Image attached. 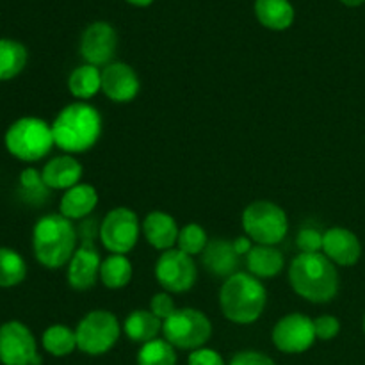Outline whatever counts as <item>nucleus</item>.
Listing matches in <instances>:
<instances>
[{
    "label": "nucleus",
    "instance_id": "nucleus-19",
    "mask_svg": "<svg viewBox=\"0 0 365 365\" xmlns=\"http://www.w3.org/2000/svg\"><path fill=\"white\" fill-rule=\"evenodd\" d=\"M141 230L146 242L152 248L160 250V252H168V250H173V246H177L180 228H178L173 216H170L168 212H163V210H153V212H150L143 220Z\"/></svg>",
    "mask_w": 365,
    "mask_h": 365
},
{
    "label": "nucleus",
    "instance_id": "nucleus-12",
    "mask_svg": "<svg viewBox=\"0 0 365 365\" xmlns=\"http://www.w3.org/2000/svg\"><path fill=\"white\" fill-rule=\"evenodd\" d=\"M316 342L314 319L305 314L292 312L282 317L273 328V344L278 351L299 355L309 351Z\"/></svg>",
    "mask_w": 365,
    "mask_h": 365
},
{
    "label": "nucleus",
    "instance_id": "nucleus-35",
    "mask_svg": "<svg viewBox=\"0 0 365 365\" xmlns=\"http://www.w3.org/2000/svg\"><path fill=\"white\" fill-rule=\"evenodd\" d=\"M187 365H227L225 359L216 351V349L210 348H200L191 351L187 359Z\"/></svg>",
    "mask_w": 365,
    "mask_h": 365
},
{
    "label": "nucleus",
    "instance_id": "nucleus-26",
    "mask_svg": "<svg viewBox=\"0 0 365 365\" xmlns=\"http://www.w3.org/2000/svg\"><path fill=\"white\" fill-rule=\"evenodd\" d=\"M18 196L31 207H41L48 202L50 189L46 187L41 171L36 168H25L18 177Z\"/></svg>",
    "mask_w": 365,
    "mask_h": 365
},
{
    "label": "nucleus",
    "instance_id": "nucleus-2",
    "mask_svg": "<svg viewBox=\"0 0 365 365\" xmlns=\"http://www.w3.org/2000/svg\"><path fill=\"white\" fill-rule=\"evenodd\" d=\"M53 143L64 153L89 152L102 135V114L88 102H73L59 110L52 123Z\"/></svg>",
    "mask_w": 365,
    "mask_h": 365
},
{
    "label": "nucleus",
    "instance_id": "nucleus-15",
    "mask_svg": "<svg viewBox=\"0 0 365 365\" xmlns=\"http://www.w3.org/2000/svg\"><path fill=\"white\" fill-rule=\"evenodd\" d=\"M100 266L102 259L95 242H82L68 262L66 278L70 287L75 291H89L95 287L100 278Z\"/></svg>",
    "mask_w": 365,
    "mask_h": 365
},
{
    "label": "nucleus",
    "instance_id": "nucleus-27",
    "mask_svg": "<svg viewBox=\"0 0 365 365\" xmlns=\"http://www.w3.org/2000/svg\"><path fill=\"white\" fill-rule=\"evenodd\" d=\"M132 280V262L127 259V255H114L110 253L106 260H102L100 266V282L103 287L123 289L130 284Z\"/></svg>",
    "mask_w": 365,
    "mask_h": 365
},
{
    "label": "nucleus",
    "instance_id": "nucleus-23",
    "mask_svg": "<svg viewBox=\"0 0 365 365\" xmlns=\"http://www.w3.org/2000/svg\"><path fill=\"white\" fill-rule=\"evenodd\" d=\"M123 331L132 342L143 346L159 337V334L163 331V321L153 316L150 310H134L125 319Z\"/></svg>",
    "mask_w": 365,
    "mask_h": 365
},
{
    "label": "nucleus",
    "instance_id": "nucleus-29",
    "mask_svg": "<svg viewBox=\"0 0 365 365\" xmlns=\"http://www.w3.org/2000/svg\"><path fill=\"white\" fill-rule=\"evenodd\" d=\"M43 349L52 356H68L77 349V335L66 324H52L43 331Z\"/></svg>",
    "mask_w": 365,
    "mask_h": 365
},
{
    "label": "nucleus",
    "instance_id": "nucleus-30",
    "mask_svg": "<svg viewBox=\"0 0 365 365\" xmlns=\"http://www.w3.org/2000/svg\"><path fill=\"white\" fill-rule=\"evenodd\" d=\"M138 365H177V351L166 339H155L141 346Z\"/></svg>",
    "mask_w": 365,
    "mask_h": 365
},
{
    "label": "nucleus",
    "instance_id": "nucleus-5",
    "mask_svg": "<svg viewBox=\"0 0 365 365\" xmlns=\"http://www.w3.org/2000/svg\"><path fill=\"white\" fill-rule=\"evenodd\" d=\"M6 150L21 163H38L56 146L52 125L36 116L18 118L4 134Z\"/></svg>",
    "mask_w": 365,
    "mask_h": 365
},
{
    "label": "nucleus",
    "instance_id": "nucleus-18",
    "mask_svg": "<svg viewBox=\"0 0 365 365\" xmlns=\"http://www.w3.org/2000/svg\"><path fill=\"white\" fill-rule=\"evenodd\" d=\"M202 262L203 267H205L210 274L227 280L232 274L239 273L241 257L235 252L234 242L228 241V239L217 237L209 241L205 252L202 253Z\"/></svg>",
    "mask_w": 365,
    "mask_h": 365
},
{
    "label": "nucleus",
    "instance_id": "nucleus-9",
    "mask_svg": "<svg viewBox=\"0 0 365 365\" xmlns=\"http://www.w3.org/2000/svg\"><path fill=\"white\" fill-rule=\"evenodd\" d=\"M141 225L138 214L128 207L109 210L100 223V241L114 255H127L138 245Z\"/></svg>",
    "mask_w": 365,
    "mask_h": 365
},
{
    "label": "nucleus",
    "instance_id": "nucleus-10",
    "mask_svg": "<svg viewBox=\"0 0 365 365\" xmlns=\"http://www.w3.org/2000/svg\"><path fill=\"white\" fill-rule=\"evenodd\" d=\"M0 364L41 365L34 334L21 321L0 324Z\"/></svg>",
    "mask_w": 365,
    "mask_h": 365
},
{
    "label": "nucleus",
    "instance_id": "nucleus-20",
    "mask_svg": "<svg viewBox=\"0 0 365 365\" xmlns=\"http://www.w3.org/2000/svg\"><path fill=\"white\" fill-rule=\"evenodd\" d=\"M98 205V192L91 184H77L71 189L64 191L59 202V214L73 220H86L89 214Z\"/></svg>",
    "mask_w": 365,
    "mask_h": 365
},
{
    "label": "nucleus",
    "instance_id": "nucleus-8",
    "mask_svg": "<svg viewBox=\"0 0 365 365\" xmlns=\"http://www.w3.org/2000/svg\"><path fill=\"white\" fill-rule=\"evenodd\" d=\"M77 349L91 356L109 353L121 335L118 317L109 310H91L78 321L75 328Z\"/></svg>",
    "mask_w": 365,
    "mask_h": 365
},
{
    "label": "nucleus",
    "instance_id": "nucleus-33",
    "mask_svg": "<svg viewBox=\"0 0 365 365\" xmlns=\"http://www.w3.org/2000/svg\"><path fill=\"white\" fill-rule=\"evenodd\" d=\"M148 310L153 314V316L159 317L160 321H166L168 317H171L175 312H177V305H175L170 292L164 291V292H157V294L152 296Z\"/></svg>",
    "mask_w": 365,
    "mask_h": 365
},
{
    "label": "nucleus",
    "instance_id": "nucleus-7",
    "mask_svg": "<svg viewBox=\"0 0 365 365\" xmlns=\"http://www.w3.org/2000/svg\"><path fill=\"white\" fill-rule=\"evenodd\" d=\"M163 335L173 348L195 351L205 348L212 337V323L196 309H177V312L163 321Z\"/></svg>",
    "mask_w": 365,
    "mask_h": 365
},
{
    "label": "nucleus",
    "instance_id": "nucleus-13",
    "mask_svg": "<svg viewBox=\"0 0 365 365\" xmlns=\"http://www.w3.org/2000/svg\"><path fill=\"white\" fill-rule=\"evenodd\" d=\"M118 48V34L107 21H95L89 25L81 38V56L86 64L106 68L110 64Z\"/></svg>",
    "mask_w": 365,
    "mask_h": 365
},
{
    "label": "nucleus",
    "instance_id": "nucleus-24",
    "mask_svg": "<svg viewBox=\"0 0 365 365\" xmlns=\"http://www.w3.org/2000/svg\"><path fill=\"white\" fill-rule=\"evenodd\" d=\"M68 89L77 102H86L102 91V70L93 64H81L68 77Z\"/></svg>",
    "mask_w": 365,
    "mask_h": 365
},
{
    "label": "nucleus",
    "instance_id": "nucleus-25",
    "mask_svg": "<svg viewBox=\"0 0 365 365\" xmlns=\"http://www.w3.org/2000/svg\"><path fill=\"white\" fill-rule=\"evenodd\" d=\"M27 48L16 39L0 38V82L16 78L27 66Z\"/></svg>",
    "mask_w": 365,
    "mask_h": 365
},
{
    "label": "nucleus",
    "instance_id": "nucleus-14",
    "mask_svg": "<svg viewBox=\"0 0 365 365\" xmlns=\"http://www.w3.org/2000/svg\"><path fill=\"white\" fill-rule=\"evenodd\" d=\"M102 91L116 103H128L141 91L134 68L127 63H110L102 70Z\"/></svg>",
    "mask_w": 365,
    "mask_h": 365
},
{
    "label": "nucleus",
    "instance_id": "nucleus-38",
    "mask_svg": "<svg viewBox=\"0 0 365 365\" xmlns=\"http://www.w3.org/2000/svg\"><path fill=\"white\" fill-rule=\"evenodd\" d=\"M125 2H128L130 6H135V7H146V6H150L153 0H125Z\"/></svg>",
    "mask_w": 365,
    "mask_h": 365
},
{
    "label": "nucleus",
    "instance_id": "nucleus-4",
    "mask_svg": "<svg viewBox=\"0 0 365 365\" xmlns=\"http://www.w3.org/2000/svg\"><path fill=\"white\" fill-rule=\"evenodd\" d=\"M267 305V291L252 273L239 271L225 280L220 291L223 316L234 324H253L260 319Z\"/></svg>",
    "mask_w": 365,
    "mask_h": 365
},
{
    "label": "nucleus",
    "instance_id": "nucleus-34",
    "mask_svg": "<svg viewBox=\"0 0 365 365\" xmlns=\"http://www.w3.org/2000/svg\"><path fill=\"white\" fill-rule=\"evenodd\" d=\"M314 331L319 341H331L341 334V321L335 316H319L314 319Z\"/></svg>",
    "mask_w": 365,
    "mask_h": 365
},
{
    "label": "nucleus",
    "instance_id": "nucleus-40",
    "mask_svg": "<svg viewBox=\"0 0 365 365\" xmlns=\"http://www.w3.org/2000/svg\"><path fill=\"white\" fill-rule=\"evenodd\" d=\"M362 328H364V334H365V314H364V321H362Z\"/></svg>",
    "mask_w": 365,
    "mask_h": 365
},
{
    "label": "nucleus",
    "instance_id": "nucleus-32",
    "mask_svg": "<svg viewBox=\"0 0 365 365\" xmlns=\"http://www.w3.org/2000/svg\"><path fill=\"white\" fill-rule=\"evenodd\" d=\"M323 235L317 228L303 227L296 235V246L302 253H323Z\"/></svg>",
    "mask_w": 365,
    "mask_h": 365
},
{
    "label": "nucleus",
    "instance_id": "nucleus-22",
    "mask_svg": "<svg viewBox=\"0 0 365 365\" xmlns=\"http://www.w3.org/2000/svg\"><path fill=\"white\" fill-rule=\"evenodd\" d=\"M255 14L269 31H285L294 21V7L289 0H257Z\"/></svg>",
    "mask_w": 365,
    "mask_h": 365
},
{
    "label": "nucleus",
    "instance_id": "nucleus-1",
    "mask_svg": "<svg viewBox=\"0 0 365 365\" xmlns=\"http://www.w3.org/2000/svg\"><path fill=\"white\" fill-rule=\"evenodd\" d=\"M289 282L299 298L305 302L330 303L339 292V271L323 253H299L289 267Z\"/></svg>",
    "mask_w": 365,
    "mask_h": 365
},
{
    "label": "nucleus",
    "instance_id": "nucleus-39",
    "mask_svg": "<svg viewBox=\"0 0 365 365\" xmlns=\"http://www.w3.org/2000/svg\"><path fill=\"white\" fill-rule=\"evenodd\" d=\"M341 2L348 7H359V6H362L365 0H341Z\"/></svg>",
    "mask_w": 365,
    "mask_h": 365
},
{
    "label": "nucleus",
    "instance_id": "nucleus-3",
    "mask_svg": "<svg viewBox=\"0 0 365 365\" xmlns=\"http://www.w3.org/2000/svg\"><path fill=\"white\" fill-rule=\"evenodd\" d=\"M77 228L61 214H45L36 221L32 230V252L36 260L46 269L68 266L77 252Z\"/></svg>",
    "mask_w": 365,
    "mask_h": 365
},
{
    "label": "nucleus",
    "instance_id": "nucleus-36",
    "mask_svg": "<svg viewBox=\"0 0 365 365\" xmlns=\"http://www.w3.org/2000/svg\"><path fill=\"white\" fill-rule=\"evenodd\" d=\"M228 365H277V364H274L273 359H269L266 353L252 351V349H250V351L235 353Z\"/></svg>",
    "mask_w": 365,
    "mask_h": 365
},
{
    "label": "nucleus",
    "instance_id": "nucleus-11",
    "mask_svg": "<svg viewBox=\"0 0 365 365\" xmlns=\"http://www.w3.org/2000/svg\"><path fill=\"white\" fill-rule=\"evenodd\" d=\"M155 278L160 287L170 294H180L195 287L198 269L191 255L178 248L168 250L155 262Z\"/></svg>",
    "mask_w": 365,
    "mask_h": 365
},
{
    "label": "nucleus",
    "instance_id": "nucleus-21",
    "mask_svg": "<svg viewBox=\"0 0 365 365\" xmlns=\"http://www.w3.org/2000/svg\"><path fill=\"white\" fill-rule=\"evenodd\" d=\"M285 266V257L274 246H262L255 245L252 252L246 255V267L248 273L253 277L260 278H273L284 271Z\"/></svg>",
    "mask_w": 365,
    "mask_h": 365
},
{
    "label": "nucleus",
    "instance_id": "nucleus-37",
    "mask_svg": "<svg viewBox=\"0 0 365 365\" xmlns=\"http://www.w3.org/2000/svg\"><path fill=\"white\" fill-rule=\"evenodd\" d=\"M234 248H235V252H237V255L239 257H242V255H248L250 252H252V248L255 245H253V241L250 237H237V239H234Z\"/></svg>",
    "mask_w": 365,
    "mask_h": 365
},
{
    "label": "nucleus",
    "instance_id": "nucleus-28",
    "mask_svg": "<svg viewBox=\"0 0 365 365\" xmlns=\"http://www.w3.org/2000/svg\"><path fill=\"white\" fill-rule=\"evenodd\" d=\"M27 277V262L13 248L0 246V289H13L24 284Z\"/></svg>",
    "mask_w": 365,
    "mask_h": 365
},
{
    "label": "nucleus",
    "instance_id": "nucleus-16",
    "mask_svg": "<svg viewBox=\"0 0 365 365\" xmlns=\"http://www.w3.org/2000/svg\"><path fill=\"white\" fill-rule=\"evenodd\" d=\"M323 255H327L335 266L351 267L362 257V245L348 228L331 227L323 235Z\"/></svg>",
    "mask_w": 365,
    "mask_h": 365
},
{
    "label": "nucleus",
    "instance_id": "nucleus-6",
    "mask_svg": "<svg viewBox=\"0 0 365 365\" xmlns=\"http://www.w3.org/2000/svg\"><path fill=\"white\" fill-rule=\"evenodd\" d=\"M242 228L246 237L255 245L277 246L289 232V217L280 205L267 200L250 203L242 212Z\"/></svg>",
    "mask_w": 365,
    "mask_h": 365
},
{
    "label": "nucleus",
    "instance_id": "nucleus-31",
    "mask_svg": "<svg viewBox=\"0 0 365 365\" xmlns=\"http://www.w3.org/2000/svg\"><path fill=\"white\" fill-rule=\"evenodd\" d=\"M209 245V235L203 230L202 225L189 223L184 228H180L177 239V248L187 255H202Z\"/></svg>",
    "mask_w": 365,
    "mask_h": 365
},
{
    "label": "nucleus",
    "instance_id": "nucleus-17",
    "mask_svg": "<svg viewBox=\"0 0 365 365\" xmlns=\"http://www.w3.org/2000/svg\"><path fill=\"white\" fill-rule=\"evenodd\" d=\"M82 175L84 168L70 153L52 157L41 170V177L50 191H68L81 184Z\"/></svg>",
    "mask_w": 365,
    "mask_h": 365
}]
</instances>
